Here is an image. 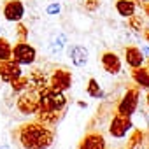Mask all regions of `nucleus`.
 <instances>
[{"label":"nucleus","mask_w":149,"mask_h":149,"mask_svg":"<svg viewBox=\"0 0 149 149\" xmlns=\"http://www.w3.org/2000/svg\"><path fill=\"white\" fill-rule=\"evenodd\" d=\"M18 139L25 149H47L54 140V133L40 123H26L19 128Z\"/></svg>","instance_id":"f257e3e1"},{"label":"nucleus","mask_w":149,"mask_h":149,"mask_svg":"<svg viewBox=\"0 0 149 149\" xmlns=\"http://www.w3.org/2000/svg\"><path fill=\"white\" fill-rule=\"evenodd\" d=\"M67 105V97L63 91H54L49 86L39 93V109L61 112Z\"/></svg>","instance_id":"f03ea898"},{"label":"nucleus","mask_w":149,"mask_h":149,"mask_svg":"<svg viewBox=\"0 0 149 149\" xmlns=\"http://www.w3.org/2000/svg\"><path fill=\"white\" fill-rule=\"evenodd\" d=\"M16 109L25 116L35 114L39 111V93L32 88H26L25 91H21L19 97L16 98Z\"/></svg>","instance_id":"7ed1b4c3"},{"label":"nucleus","mask_w":149,"mask_h":149,"mask_svg":"<svg viewBox=\"0 0 149 149\" xmlns=\"http://www.w3.org/2000/svg\"><path fill=\"white\" fill-rule=\"evenodd\" d=\"M37 58V49L28 44L26 40L25 42H18L14 47H13V60L18 61L19 65H32Z\"/></svg>","instance_id":"20e7f679"},{"label":"nucleus","mask_w":149,"mask_h":149,"mask_svg":"<svg viewBox=\"0 0 149 149\" xmlns=\"http://www.w3.org/2000/svg\"><path fill=\"white\" fill-rule=\"evenodd\" d=\"M133 128L132 125V119L130 116H123V114H114V118L111 119V125H109V133L116 139H123L130 130Z\"/></svg>","instance_id":"39448f33"},{"label":"nucleus","mask_w":149,"mask_h":149,"mask_svg":"<svg viewBox=\"0 0 149 149\" xmlns=\"http://www.w3.org/2000/svg\"><path fill=\"white\" fill-rule=\"evenodd\" d=\"M72 86V74L65 68H56L49 77V88L54 91H67Z\"/></svg>","instance_id":"423d86ee"},{"label":"nucleus","mask_w":149,"mask_h":149,"mask_svg":"<svg viewBox=\"0 0 149 149\" xmlns=\"http://www.w3.org/2000/svg\"><path fill=\"white\" fill-rule=\"evenodd\" d=\"M2 14H4V19L9 21V23H18L23 19L25 16V6L21 0H7L4 4V9H2Z\"/></svg>","instance_id":"0eeeda50"},{"label":"nucleus","mask_w":149,"mask_h":149,"mask_svg":"<svg viewBox=\"0 0 149 149\" xmlns=\"http://www.w3.org/2000/svg\"><path fill=\"white\" fill-rule=\"evenodd\" d=\"M137 105H139V90L132 88V90H128V91L123 95V98L119 100V104H118V114L132 116V114L135 112Z\"/></svg>","instance_id":"6e6552de"},{"label":"nucleus","mask_w":149,"mask_h":149,"mask_svg":"<svg viewBox=\"0 0 149 149\" xmlns=\"http://www.w3.org/2000/svg\"><path fill=\"white\" fill-rule=\"evenodd\" d=\"M19 76H23V70H21V65L18 61H14L13 58L6 60V61H0V79H2L4 83L11 84Z\"/></svg>","instance_id":"1a4fd4ad"},{"label":"nucleus","mask_w":149,"mask_h":149,"mask_svg":"<svg viewBox=\"0 0 149 149\" xmlns=\"http://www.w3.org/2000/svg\"><path fill=\"white\" fill-rule=\"evenodd\" d=\"M100 61H102L104 70L107 74H111V76H118V74L121 72V67L123 65H121V60H119V56L116 53H112V51L104 53L102 58H100Z\"/></svg>","instance_id":"9d476101"},{"label":"nucleus","mask_w":149,"mask_h":149,"mask_svg":"<svg viewBox=\"0 0 149 149\" xmlns=\"http://www.w3.org/2000/svg\"><path fill=\"white\" fill-rule=\"evenodd\" d=\"M125 60H126V63H128L132 68H137V67H142V63H144V60H146V54H144L139 47L128 46V47L125 49Z\"/></svg>","instance_id":"9b49d317"},{"label":"nucleus","mask_w":149,"mask_h":149,"mask_svg":"<svg viewBox=\"0 0 149 149\" xmlns=\"http://www.w3.org/2000/svg\"><path fill=\"white\" fill-rule=\"evenodd\" d=\"M79 149H105V139L102 133H88L81 140Z\"/></svg>","instance_id":"f8f14e48"},{"label":"nucleus","mask_w":149,"mask_h":149,"mask_svg":"<svg viewBox=\"0 0 149 149\" xmlns=\"http://www.w3.org/2000/svg\"><path fill=\"white\" fill-rule=\"evenodd\" d=\"M68 56H70L72 63L76 65V67H83V65L88 63V49H86L84 46H79V44L70 46V49H68Z\"/></svg>","instance_id":"ddd939ff"},{"label":"nucleus","mask_w":149,"mask_h":149,"mask_svg":"<svg viewBox=\"0 0 149 149\" xmlns=\"http://www.w3.org/2000/svg\"><path fill=\"white\" fill-rule=\"evenodd\" d=\"M60 118H61V114L56 112V111L39 109V111L35 112V121L40 123V125H44V126H53V125H56V123L60 121Z\"/></svg>","instance_id":"4468645a"},{"label":"nucleus","mask_w":149,"mask_h":149,"mask_svg":"<svg viewBox=\"0 0 149 149\" xmlns=\"http://www.w3.org/2000/svg\"><path fill=\"white\" fill-rule=\"evenodd\" d=\"M116 11H118L119 16H123V18L128 19L130 16L135 14L137 6H135L133 0H116Z\"/></svg>","instance_id":"2eb2a0df"},{"label":"nucleus","mask_w":149,"mask_h":149,"mask_svg":"<svg viewBox=\"0 0 149 149\" xmlns=\"http://www.w3.org/2000/svg\"><path fill=\"white\" fill-rule=\"evenodd\" d=\"M132 79L137 83V86H140V88H144V90H149V70H147V68H144V67L133 68Z\"/></svg>","instance_id":"dca6fc26"},{"label":"nucleus","mask_w":149,"mask_h":149,"mask_svg":"<svg viewBox=\"0 0 149 149\" xmlns=\"http://www.w3.org/2000/svg\"><path fill=\"white\" fill-rule=\"evenodd\" d=\"M65 44H67V39H65V35L63 33H56L51 40H49V44H47V49H49V53L51 54H60L61 51H63V47H65Z\"/></svg>","instance_id":"f3484780"},{"label":"nucleus","mask_w":149,"mask_h":149,"mask_svg":"<svg viewBox=\"0 0 149 149\" xmlns=\"http://www.w3.org/2000/svg\"><path fill=\"white\" fill-rule=\"evenodd\" d=\"M13 58V46L6 37H0V61Z\"/></svg>","instance_id":"a211bd4d"},{"label":"nucleus","mask_w":149,"mask_h":149,"mask_svg":"<svg viewBox=\"0 0 149 149\" xmlns=\"http://www.w3.org/2000/svg\"><path fill=\"white\" fill-rule=\"evenodd\" d=\"M28 86H30V81H28L26 76H19L18 79H14V81L11 83V90H13L14 93H21V91H25Z\"/></svg>","instance_id":"6ab92c4d"},{"label":"nucleus","mask_w":149,"mask_h":149,"mask_svg":"<svg viewBox=\"0 0 149 149\" xmlns=\"http://www.w3.org/2000/svg\"><path fill=\"white\" fill-rule=\"evenodd\" d=\"M86 91H88V95H90V97H93V98H102V97H104V91H102L100 84H98V83H97V79H93V77L88 81Z\"/></svg>","instance_id":"aec40b11"},{"label":"nucleus","mask_w":149,"mask_h":149,"mask_svg":"<svg viewBox=\"0 0 149 149\" xmlns=\"http://www.w3.org/2000/svg\"><path fill=\"white\" fill-rule=\"evenodd\" d=\"M128 25H130V28H132V30L139 32V30H142V26H144V19H142V16L133 14V16H130V18H128Z\"/></svg>","instance_id":"412c9836"},{"label":"nucleus","mask_w":149,"mask_h":149,"mask_svg":"<svg viewBox=\"0 0 149 149\" xmlns=\"http://www.w3.org/2000/svg\"><path fill=\"white\" fill-rule=\"evenodd\" d=\"M16 35H18L19 42H25V40L28 39V28H26V25H23L21 21L16 23Z\"/></svg>","instance_id":"4be33fe9"},{"label":"nucleus","mask_w":149,"mask_h":149,"mask_svg":"<svg viewBox=\"0 0 149 149\" xmlns=\"http://www.w3.org/2000/svg\"><path fill=\"white\" fill-rule=\"evenodd\" d=\"M60 13H61L60 2H51V4L46 6V14H47V16H58Z\"/></svg>","instance_id":"5701e85b"},{"label":"nucleus","mask_w":149,"mask_h":149,"mask_svg":"<svg viewBox=\"0 0 149 149\" xmlns=\"http://www.w3.org/2000/svg\"><path fill=\"white\" fill-rule=\"evenodd\" d=\"M142 139H144V132L137 130V132L132 135V139H130V149H133L137 144H140V142H142Z\"/></svg>","instance_id":"b1692460"},{"label":"nucleus","mask_w":149,"mask_h":149,"mask_svg":"<svg viewBox=\"0 0 149 149\" xmlns=\"http://www.w3.org/2000/svg\"><path fill=\"white\" fill-rule=\"evenodd\" d=\"M100 7V0H84V9L86 11H97Z\"/></svg>","instance_id":"393cba45"},{"label":"nucleus","mask_w":149,"mask_h":149,"mask_svg":"<svg viewBox=\"0 0 149 149\" xmlns=\"http://www.w3.org/2000/svg\"><path fill=\"white\" fill-rule=\"evenodd\" d=\"M142 9H144V13H146V14L149 16V2H146V4L142 6Z\"/></svg>","instance_id":"a878e982"},{"label":"nucleus","mask_w":149,"mask_h":149,"mask_svg":"<svg viewBox=\"0 0 149 149\" xmlns=\"http://www.w3.org/2000/svg\"><path fill=\"white\" fill-rule=\"evenodd\" d=\"M144 39L149 42V28H146V30H144Z\"/></svg>","instance_id":"bb28decb"},{"label":"nucleus","mask_w":149,"mask_h":149,"mask_svg":"<svg viewBox=\"0 0 149 149\" xmlns=\"http://www.w3.org/2000/svg\"><path fill=\"white\" fill-rule=\"evenodd\" d=\"M147 70H149V56H147Z\"/></svg>","instance_id":"cd10ccee"},{"label":"nucleus","mask_w":149,"mask_h":149,"mask_svg":"<svg viewBox=\"0 0 149 149\" xmlns=\"http://www.w3.org/2000/svg\"><path fill=\"white\" fill-rule=\"evenodd\" d=\"M147 105H149V95H147Z\"/></svg>","instance_id":"c85d7f7f"}]
</instances>
